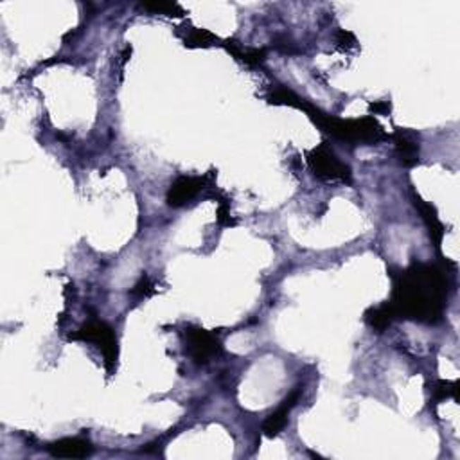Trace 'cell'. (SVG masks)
Wrapping results in <instances>:
<instances>
[{"instance_id": "obj_1", "label": "cell", "mask_w": 460, "mask_h": 460, "mask_svg": "<svg viewBox=\"0 0 460 460\" xmlns=\"http://www.w3.org/2000/svg\"><path fill=\"white\" fill-rule=\"evenodd\" d=\"M446 293L444 272L432 265H413L399 275L389 304L396 318L437 324L444 315Z\"/></svg>"}, {"instance_id": "obj_2", "label": "cell", "mask_w": 460, "mask_h": 460, "mask_svg": "<svg viewBox=\"0 0 460 460\" xmlns=\"http://www.w3.org/2000/svg\"><path fill=\"white\" fill-rule=\"evenodd\" d=\"M301 110L310 115L313 123L320 126L325 133L347 144H377L387 139L381 124L374 117H363V119H338L333 115H327L315 108L310 103H302Z\"/></svg>"}, {"instance_id": "obj_3", "label": "cell", "mask_w": 460, "mask_h": 460, "mask_svg": "<svg viewBox=\"0 0 460 460\" xmlns=\"http://www.w3.org/2000/svg\"><path fill=\"white\" fill-rule=\"evenodd\" d=\"M68 338L71 340L90 341V344L97 345L104 356L108 373H114L115 363H117V340H115L114 329H111L110 325L99 320L87 322V324L81 325L80 329Z\"/></svg>"}, {"instance_id": "obj_4", "label": "cell", "mask_w": 460, "mask_h": 460, "mask_svg": "<svg viewBox=\"0 0 460 460\" xmlns=\"http://www.w3.org/2000/svg\"><path fill=\"white\" fill-rule=\"evenodd\" d=\"M308 164H310L313 175L324 182L351 183V178H353L351 167L340 162L327 144H320L318 147H315L308 157Z\"/></svg>"}, {"instance_id": "obj_5", "label": "cell", "mask_w": 460, "mask_h": 460, "mask_svg": "<svg viewBox=\"0 0 460 460\" xmlns=\"http://www.w3.org/2000/svg\"><path fill=\"white\" fill-rule=\"evenodd\" d=\"M186 344L190 358L196 363H207L212 358L222 354V344L218 338L212 337L209 331L202 329V327H195V325L186 327Z\"/></svg>"}, {"instance_id": "obj_6", "label": "cell", "mask_w": 460, "mask_h": 460, "mask_svg": "<svg viewBox=\"0 0 460 460\" xmlns=\"http://www.w3.org/2000/svg\"><path fill=\"white\" fill-rule=\"evenodd\" d=\"M205 186V178H195V176H182L176 180L167 190V205L169 207H183L190 200L198 196L200 190Z\"/></svg>"}, {"instance_id": "obj_7", "label": "cell", "mask_w": 460, "mask_h": 460, "mask_svg": "<svg viewBox=\"0 0 460 460\" xmlns=\"http://www.w3.org/2000/svg\"><path fill=\"white\" fill-rule=\"evenodd\" d=\"M47 452L56 459H87L92 455L94 448L88 440L78 439V437H68L51 442L47 446Z\"/></svg>"}, {"instance_id": "obj_8", "label": "cell", "mask_w": 460, "mask_h": 460, "mask_svg": "<svg viewBox=\"0 0 460 460\" xmlns=\"http://www.w3.org/2000/svg\"><path fill=\"white\" fill-rule=\"evenodd\" d=\"M298 397H301V390H298V389L293 390L290 396H288L284 401H282V405L279 406V408L275 410V412L265 420L262 432H265L266 437H275V435H279V433L282 432V428H284L286 423H288V416H290V410L293 408L295 405H297Z\"/></svg>"}, {"instance_id": "obj_9", "label": "cell", "mask_w": 460, "mask_h": 460, "mask_svg": "<svg viewBox=\"0 0 460 460\" xmlns=\"http://www.w3.org/2000/svg\"><path fill=\"white\" fill-rule=\"evenodd\" d=\"M416 207L419 209L420 216H423V219H425L426 225H428L432 241L435 243V246H439L440 241H442V238H444V226H442L440 219L437 218V210L433 209L430 203L423 202L419 196H416Z\"/></svg>"}, {"instance_id": "obj_10", "label": "cell", "mask_w": 460, "mask_h": 460, "mask_svg": "<svg viewBox=\"0 0 460 460\" xmlns=\"http://www.w3.org/2000/svg\"><path fill=\"white\" fill-rule=\"evenodd\" d=\"M394 143H396V153L399 162L405 167H412L419 162V146L408 137L403 135L401 131H397L394 135Z\"/></svg>"}, {"instance_id": "obj_11", "label": "cell", "mask_w": 460, "mask_h": 460, "mask_svg": "<svg viewBox=\"0 0 460 460\" xmlns=\"http://www.w3.org/2000/svg\"><path fill=\"white\" fill-rule=\"evenodd\" d=\"M394 318H396V315H394L392 305L389 302L377 305V308H370L365 313V322L377 333H383V331L389 329Z\"/></svg>"}, {"instance_id": "obj_12", "label": "cell", "mask_w": 460, "mask_h": 460, "mask_svg": "<svg viewBox=\"0 0 460 460\" xmlns=\"http://www.w3.org/2000/svg\"><path fill=\"white\" fill-rule=\"evenodd\" d=\"M225 47L229 49V52L232 56H236L238 60H241L246 65H259L261 61H265L266 51L265 49H243L241 45H238L236 42H226Z\"/></svg>"}, {"instance_id": "obj_13", "label": "cell", "mask_w": 460, "mask_h": 460, "mask_svg": "<svg viewBox=\"0 0 460 460\" xmlns=\"http://www.w3.org/2000/svg\"><path fill=\"white\" fill-rule=\"evenodd\" d=\"M268 103L284 104V107H293V108H298V110H301L304 99H301V97H298L295 92L290 90V88L279 87V88H274V90L270 92V95H268Z\"/></svg>"}, {"instance_id": "obj_14", "label": "cell", "mask_w": 460, "mask_h": 460, "mask_svg": "<svg viewBox=\"0 0 460 460\" xmlns=\"http://www.w3.org/2000/svg\"><path fill=\"white\" fill-rule=\"evenodd\" d=\"M216 42V36L207 29H193L189 35L186 36V45L190 49L198 47H210Z\"/></svg>"}, {"instance_id": "obj_15", "label": "cell", "mask_w": 460, "mask_h": 460, "mask_svg": "<svg viewBox=\"0 0 460 460\" xmlns=\"http://www.w3.org/2000/svg\"><path fill=\"white\" fill-rule=\"evenodd\" d=\"M140 8H143L144 11L160 13V15H167V16L183 15V9L180 8L176 2H144V4H140Z\"/></svg>"}, {"instance_id": "obj_16", "label": "cell", "mask_w": 460, "mask_h": 460, "mask_svg": "<svg viewBox=\"0 0 460 460\" xmlns=\"http://www.w3.org/2000/svg\"><path fill=\"white\" fill-rule=\"evenodd\" d=\"M456 392H459V385L456 383L439 381L435 389H433V397H435V401H444L448 397H455L456 399Z\"/></svg>"}, {"instance_id": "obj_17", "label": "cell", "mask_w": 460, "mask_h": 460, "mask_svg": "<svg viewBox=\"0 0 460 460\" xmlns=\"http://www.w3.org/2000/svg\"><path fill=\"white\" fill-rule=\"evenodd\" d=\"M155 293V286L151 282V279L147 275H143L140 281L133 286V290H131V297L135 298H147L151 295Z\"/></svg>"}, {"instance_id": "obj_18", "label": "cell", "mask_w": 460, "mask_h": 460, "mask_svg": "<svg viewBox=\"0 0 460 460\" xmlns=\"http://www.w3.org/2000/svg\"><path fill=\"white\" fill-rule=\"evenodd\" d=\"M337 47L341 51H349V49L356 47V38L353 32L349 31H338L337 32Z\"/></svg>"}, {"instance_id": "obj_19", "label": "cell", "mask_w": 460, "mask_h": 460, "mask_svg": "<svg viewBox=\"0 0 460 460\" xmlns=\"http://www.w3.org/2000/svg\"><path fill=\"white\" fill-rule=\"evenodd\" d=\"M216 219H218L219 225L223 226L234 225V219H232V216H230V205L226 200H222V203H219L218 212H216Z\"/></svg>"}, {"instance_id": "obj_20", "label": "cell", "mask_w": 460, "mask_h": 460, "mask_svg": "<svg viewBox=\"0 0 460 460\" xmlns=\"http://www.w3.org/2000/svg\"><path fill=\"white\" fill-rule=\"evenodd\" d=\"M370 111H374V114H389L390 111V103L389 101H380V103H373L370 104Z\"/></svg>"}]
</instances>
